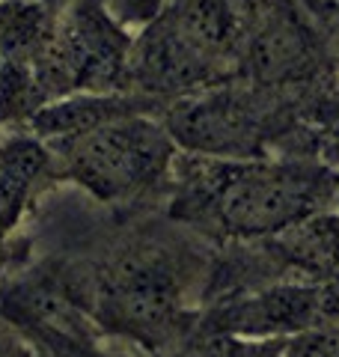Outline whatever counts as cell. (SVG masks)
Segmentation results:
<instances>
[{"label":"cell","mask_w":339,"mask_h":357,"mask_svg":"<svg viewBox=\"0 0 339 357\" xmlns=\"http://www.w3.org/2000/svg\"><path fill=\"white\" fill-rule=\"evenodd\" d=\"M324 321L322 286L312 283H274L250 292L218 298L202 319L211 337L244 340H289Z\"/></svg>","instance_id":"6"},{"label":"cell","mask_w":339,"mask_h":357,"mask_svg":"<svg viewBox=\"0 0 339 357\" xmlns=\"http://www.w3.org/2000/svg\"><path fill=\"white\" fill-rule=\"evenodd\" d=\"M262 9L265 0H170L161 15L218 81H235Z\"/></svg>","instance_id":"7"},{"label":"cell","mask_w":339,"mask_h":357,"mask_svg":"<svg viewBox=\"0 0 339 357\" xmlns=\"http://www.w3.org/2000/svg\"><path fill=\"white\" fill-rule=\"evenodd\" d=\"M339 173L315 158H202L179 152L170 218L226 244L280 236L333 208Z\"/></svg>","instance_id":"1"},{"label":"cell","mask_w":339,"mask_h":357,"mask_svg":"<svg viewBox=\"0 0 339 357\" xmlns=\"http://www.w3.org/2000/svg\"><path fill=\"white\" fill-rule=\"evenodd\" d=\"M286 340H244V337H211L199 357H282Z\"/></svg>","instance_id":"13"},{"label":"cell","mask_w":339,"mask_h":357,"mask_svg":"<svg viewBox=\"0 0 339 357\" xmlns=\"http://www.w3.org/2000/svg\"><path fill=\"white\" fill-rule=\"evenodd\" d=\"M322 310H324V321L339 325V268L322 283Z\"/></svg>","instance_id":"16"},{"label":"cell","mask_w":339,"mask_h":357,"mask_svg":"<svg viewBox=\"0 0 339 357\" xmlns=\"http://www.w3.org/2000/svg\"><path fill=\"white\" fill-rule=\"evenodd\" d=\"M265 274L274 283H312L322 286L339 268V211H319L280 236L250 241Z\"/></svg>","instance_id":"8"},{"label":"cell","mask_w":339,"mask_h":357,"mask_svg":"<svg viewBox=\"0 0 339 357\" xmlns=\"http://www.w3.org/2000/svg\"><path fill=\"white\" fill-rule=\"evenodd\" d=\"M13 244H9V248H0V283L6 280V268H9V262H13Z\"/></svg>","instance_id":"17"},{"label":"cell","mask_w":339,"mask_h":357,"mask_svg":"<svg viewBox=\"0 0 339 357\" xmlns=\"http://www.w3.org/2000/svg\"><path fill=\"white\" fill-rule=\"evenodd\" d=\"M36 345H42L48 354L54 357H119V354H107L98 349L96 340H75V337H48L39 340Z\"/></svg>","instance_id":"14"},{"label":"cell","mask_w":339,"mask_h":357,"mask_svg":"<svg viewBox=\"0 0 339 357\" xmlns=\"http://www.w3.org/2000/svg\"><path fill=\"white\" fill-rule=\"evenodd\" d=\"M140 114H161V105L140 93H107V96L77 93L42 107L27 122V131H33L45 143H60L93 128H101L107 122L140 116Z\"/></svg>","instance_id":"10"},{"label":"cell","mask_w":339,"mask_h":357,"mask_svg":"<svg viewBox=\"0 0 339 357\" xmlns=\"http://www.w3.org/2000/svg\"><path fill=\"white\" fill-rule=\"evenodd\" d=\"M161 122L185 155L268 158L277 155L286 105L253 84L226 81L161 107Z\"/></svg>","instance_id":"4"},{"label":"cell","mask_w":339,"mask_h":357,"mask_svg":"<svg viewBox=\"0 0 339 357\" xmlns=\"http://www.w3.org/2000/svg\"><path fill=\"white\" fill-rule=\"evenodd\" d=\"M301 3L307 6L310 18L322 33L333 84L339 86V0H301Z\"/></svg>","instance_id":"12"},{"label":"cell","mask_w":339,"mask_h":357,"mask_svg":"<svg viewBox=\"0 0 339 357\" xmlns=\"http://www.w3.org/2000/svg\"><path fill=\"white\" fill-rule=\"evenodd\" d=\"M48 146L56 178L105 206H131L155 191H170L179 158L158 114L126 116Z\"/></svg>","instance_id":"2"},{"label":"cell","mask_w":339,"mask_h":357,"mask_svg":"<svg viewBox=\"0 0 339 357\" xmlns=\"http://www.w3.org/2000/svg\"><path fill=\"white\" fill-rule=\"evenodd\" d=\"M56 182L48 143L27 128H0V248L13 244L30 206Z\"/></svg>","instance_id":"9"},{"label":"cell","mask_w":339,"mask_h":357,"mask_svg":"<svg viewBox=\"0 0 339 357\" xmlns=\"http://www.w3.org/2000/svg\"><path fill=\"white\" fill-rule=\"evenodd\" d=\"M30 340L6 316H0V357H30Z\"/></svg>","instance_id":"15"},{"label":"cell","mask_w":339,"mask_h":357,"mask_svg":"<svg viewBox=\"0 0 339 357\" xmlns=\"http://www.w3.org/2000/svg\"><path fill=\"white\" fill-rule=\"evenodd\" d=\"M39 3H48V6H54V9H63V6H69L72 0H39Z\"/></svg>","instance_id":"18"},{"label":"cell","mask_w":339,"mask_h":357,"mask_svg":"<svg viewBox=\"0 0 339 357\" xmlns=\"http://www.w3.org/2000/svg\"><path fill=\"white\" fill-rule=\"evenodd\" d=\"M77 286L96 328L143 349H161L185 325V277H179V262L164 248L140 244L122 250L93 274L77 271Z\"/></svg>","instance_id":"3"},{"label":"cell","mask_w":339,"mask_h":357,"mask_svg":"<svg viewBox=\"0 0 339 357\" xmlns=\"http://www.w3.org/2000/svg\"><path fill=\"white\" fill-rule=\"evenodd\" d=\"M282 357H339V325L322 321L282 342Z\"/></svg>","instance_id":"11"},{"label":"cell","mask_w":339,"mask_h":357,"mask_svg":"<svg viewBox=\"0 0 339 357\" xmlns=\"http://www.w3.org/2000/svg\"><path fill=\"white\" fill-rule=\"evenodd\" d=\"M134 36L137 33L122 27L101 0H72L63 6L42 66L48 105L77 93H131Z\"/></svg>","instance_id":"5"}]
</instances>
